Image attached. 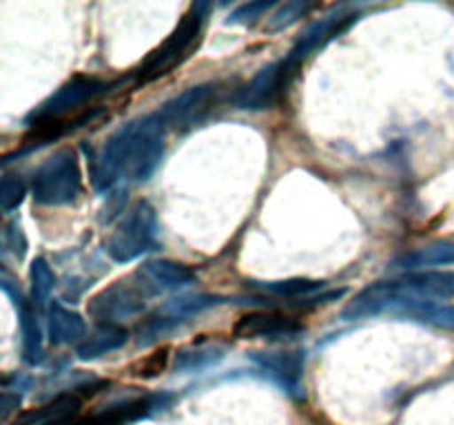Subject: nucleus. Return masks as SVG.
Instances as JSON below:
<instances>
[{"label":"nucleus","instance_id":"nucleus-1","mask_svg":"<svg viewBox=\"0 0 454 425\" xmlns=\"http://www.w3.org/2000/svg\"><path fill=\"white\" fill-rule=\"evenodd\" d=\"M164 133L167 127L160 113H149L120 127L93 159V186L98 190H106L118 180H149L162 159Z\"/></svg>","mask_w":454,"mask_h":425},{"label":"nucleus","instance_id":"nucleus-2","mask_svg":"<svg viewBox=\"0 0 454 425\" xmlns=\"http://www.w3.org/2000/svg\"><path fill=\"white\" fill-rule=\"evenodd\" d=\"M208 9H211L208 3L191 4L189 12L182 16V20L177 22L176 29L171 31V35H168L158 49H153V51L149 53V58L142 62L140 69H137V82L146 84L162 78V75H167L168 71L176 69V66L189 56L191 47H193L195 40L202 34Z\"/></svg>","mask_w":454,"mask_h":425},{"label":"nucleus","instance_id":"nucleus-3","mask_svg":"<svg viewBox=\"0 0 454 425\" xmlns=\"http://www.w3.org/2000/svg\"><path fill=\"white\" fill-rule=\"evenodd\" d=\"M82 190V173H80L78 158L71 149H62L53 153L43 166L35 171L31 182L34 199L43 206H67L78 199Z\"/></svg>","mask_w":454,"mask_h":425},{"label":"nucleus","instance_id":"nucleus-4","mask_svg":"<svg viewBox=\"0 0 454 425\" xmlns=\"http://www.w3.org/2000/svg\"><path fill=\"white\" fill-rule=\"evenodd\" d=\"M158 235V217L149 202L133 204L127 215L118 221L106 242V252L118 264H129L155 246Z\"/></svg>","mask_w":454,"mask_h":425},{"label":"nucleus","instance_id":"nucleus-5","mask_svg":"<svg viewBox=\"0 0 454 425\" xmlns=\"http://www.w3.org/2000/svg\"><path fill=\"white\" fill-rule=\"evenodd\" d=\"M105 82H100L98 78L91 75H75V78L67 80L56 93L47 97L38 109L31 113V127H58L60 120H65L67 115L75 113L78 109H82L84 104L93 100L96 96H100Z\"/></svg>","mask_w":454,"mask_h":425},{"label":"nucleus","instance_id":"nucleus-6","mask_svg":"<svg viewBox=\"0 0 454 425\" xmlns=\"http://www.w3.org/2000/svg\"><path fill=\"white\" fill-rule=\"evenodd\" d=\"M146 299L149 297L133 282V277H129L122 279V282L111 283L109 288L93 295L89 299L87 310L102 326H118V323L140 314L145 310Z\"/></svg>","mask_w":454,"mask_h":425},{"label":"nucleus","instance_id":"nucleus-7","mask_svg":"<svg viewBox=\"0 0 454 425\" xmlns=\"http://www.w3.org/2000/svg\"><path fill=\"white\" fill-rule=\"evenodd\" d=\"M357 13H344V12H335L324 16L322 20L313 22L309 29L304 31L300 40H297L295 47L291 49V53L286 56V60H282V73H284V82H291L293 75L301 69L306 60H309L310 53L317 51L319 47L333 40L335 35H340L341 31H346L350 27V22H355Z\"/></svg>","mask_w":454,"mask_h":425},{"label":"nucleus","instance_id":"nucleus-8","mask_svg":"<svg viewBox=\"0 0 454 425\" xmlns=\"http://www.w3.org/2000/svg\"><path fill=\"white\" fill-rule=\"evenodd\" d=\"M215 84H198V87L186 89L177 97L168 100L162 109L158 111L162 118L164 127L173 128V131H186V128L195 127L208 111L215 104Z\"/></svg>","mask_w":454,"mask_h":425},{"label":"nucleus","instance_id":"nucleus-9","mask_svg":"<svg viewBox=\"0 0 454 425\" xmlns=\"http://www.w3.org/2000/svg\"><path fill=\"white\" fill-rule=\"evenodd\" d=\"M195 279L193 270L186 268L184 264L168 259H151L137 266L133 273V282L142 288L146 297L162 295V292L177 290V288L189 286Z\"/></svg>","mask_w":454,"mask_h":425},{"label":"nucleus","instance_id":"nucleus-10","mask_svg":"<svg viewBox=\"0 0 454 425\" xmlns=\"http://www.w3.org/2000/svg\"><path fill=\"white\" fill-rule=\"evenodd\" d=\"M301 326L295 317L273 313V310H260V313H248L238 319L233 328V335L238 339H278V336H291L300 332Z\"/></svg>","mask_w":454,"mask_h":425},{"label":"nucleus","instance_id":"nucleus-11","mask_svg":"<svg viewBox=\"0 0 454 425\" xmlns=\"http://www.w3.org/2000/svg\"><path fill=\"white\" fill-rule=\"evenodd\" d=\"M286 87L282 73V62H275V65L264 66L255 78L251 80V84L239 91L235 104L244 111H262L269 109L275 100H278L279 91Z\"/></svg>","mask_w":454,"mask_h":425},{"label":"nucleus","instance_id":"nucleus-12","mask_svg":"<svg viewBox=\"0 0 454 425\" xmlns=\"http://www.w3.org/2000/svg\"><path fill=\"white\" fill-rule=\"evenodd\" d=\"M395 286L406 295L424 297V299H454V270H421L408 273L395 282Z\"/></svg>","mask_w":454,"mask_h":425},{"label":"nucleus","instance_id":"nucleus-13","mask_svg":"<svg viewBox=\"0 0 454 425\" xmlns=\"http://www.w3.org/2000/svg\"><path fill=\"white\" fill-rule=\"evenodd\" d=\"M80 406L82 401L75 394H58L43 406L20 412L13 425H67L78 414Z\"/></svg>","mask_w":454,"mask_h":425},{"label":"nucleus","instance_id":"nucleus-14","mask_svg":"<svg viewBox=\"0 0 454 425\" xmlns=\"http://www.w3.org/2000/svg\"><path fill=\"white\" fill-rule=\"evenodd\" d=\"M3 290L12 297L13 305H16L18 313H20L22 350H25L27 363L35 366V363L43 361V332H40L35 310L22 299L20 292H18L16 288H12V282H9V279H3Z\"/></svg>","mask_w":454,"mask_h":425},{"label":"nucleus","instance_id":"nucleus-15","mask_svg":"<svg viewBox=\"0 0 454 425\" xmlns=\"http://www.w3.org/2000/svg\"><path fill=\"white\" fill-rule=\"evenodd\" d=\"M454 264V242L430 243L421 246L417 251L406 252L393 261V268L408 270V273H421V270L437 268V266Z\"/></svg>","mask_w":454,"mask_h":425},{"label":"nucleus","instance_id":"nucleus-16","mask_svg":"<svg viewBox=\"0 0 454 425\" xmlns=\"http://www.w3.org/2000/svg\"><path fill=\"white\" fill-rule=\"evenodd\" d=\"M49 317V339L53 345H67L75 344L84 336L87 326H84V319L80 317L74 310L65 308L62 304L53 301L47 310Z\"/></svg>","mask_w":454,"mask_h":425},{"label":"nucleus","instance_id":"nucleus-17","mask_svg":"<svg viewBox=\"0 0 454 425\" xmlns=\"http://www.w3.org/2000/svg\"><path fill=\"white\" fill-rule=\"evenodd\" d=\"M253 361L278 376L286 388H297L301 370H304V354L301 352H255L251 354Z\"/></svg>","mask_w":454,"mask_h":425},{"label":"nucleus","instance_id":"nucleus-18","mask_svg":"<svg viewBox=\"0 0 454 425\" xmlns=\"http://www.w3.org/2000/svg\"><path fill=\"white\" fill-rule=\"evenodd\" d=\"M127 336L129 335L124 328L100 326L78 345V359H82V361H91V359L102 357V354L120 350L124 344H127Z\"/></svg>","mask_w":454,"mask_h":425},{"label":"nucleus","instance_id":"nucleus-19","mask_svg":"<svg viewBox=\"0 0 454 425\" xmlns=\"http://www.w3.org/2000/svg\"><path fill=\"white\" fill-rule=\"evenodd\" d=\"M217 304H222L220 297L186 295V297H177V299L168 301V304L162 308V313H164V317L168 319V321L177 323L180 319L202 313V310L213 308V305H217Z\"/></svg>","mask_w":454,"mask_h":425},{"label":"nucleus","instance_id":"nucleus-20","mask_svg":"<svg viewBox=\"0 0 454 425\" xmlns=\"http://www.w3.org/2000/svg\"><path fill=\"white\" fill-rule=\"evenodd\" d=\"M310 9H313V4L306 3V0H291V3L279 4V7L270 13L269 20H266V31H269V34H278V31L288 29V27H293L295 22H300Z\"/></svg>","mask_w":454,"mask_h":425},{"label":"nucleus","instance_id":"nucleus-21","mask_svg":"<svg viewBox=\"0 0 454 425\" xmlns=\"http://www.w3.org/2000/svg\"><path fill=\"white\" fill-rule=\"evenodd\" d=\"M53 286H56L53 270L49 268L47 259L38 257V259L31 264V304H34L35 308H43L49 301Z\"/></svg>","mask_w":454,"mask_h":425},{"label":"nucleus","instance_id":"nucleus-22","mask_svg":"<svg viewBox=\"0 0 454 425\" xmlns=\"http://www.w3.org/2000/svg\"><path fill=\"white\" fill-rule=\"evenodd\" d=\"M260 290L270 292V295H279V297H310L313 292L322 290L324 282H315V279H286V282H262V283H253Z\"/></svg>","mask_w":454,"mask_h":425},{"label":"nucleus","instance_id":"nucleus-23","mask_svg":"<svg viewBox=\"0 0 454 425\" xmlns=\"http://www.w3.org/2000/svg\"><path fill=\"white\" fill-rule=\"evenodd\" d=\"M220 359V352L215 350H195V348H184L176 354V372L186 375V372H198L208 367L211 363H215Z\"/></svg>","mask_w":454,"mask_h":425},{"label":"nucleus","instance_id":"nucleus-24","mask_svg":"<svg viewBox=\"0 0 454 425\" xmlns=\"http://www.w3.org/2000/svg\"><path fill=\"white\" fill-rule=\"evenodd\" d=\"M27 186L22 182L20 175H4L3 184H0V208L4 212H12L13 208L20 206V202L25 199Z\"/></svg>","mask_w":454,"mask_h":425},{"label":"nucleus","instance_id":"nucleus-25","mask_svg":"<svg viewBox=\"0 0 454 425\" xmlns=\"http://www.w3.org/2000/svg\"><path fill=\"white\" fill-rule=\"evenodd\" d=\"M167 363H168V348H162L158 350V352L149 354L146 359H142V361H137L131 370L133 375L142 376V379H153V376L162 375Z\"/></svg>","mask_w":454,"mask_h":425},{"label":"nucleus","instance_id":"nucleus-26","mask_svg":"<svg viewBox=\"0 0 454 425\" xmlns=\"http://www.w3.org/2000/svg\"><path fill=\"white\" fill-rule=\"evenodd\" d=\"M270 9V3H244L229 16V25H251L257 18L264 16Z\"/></svg>","mask_w":454,"mask_h":425},{"label":"nucleus","instance_id":"nucleus-27","mask_svg":"<svg viewBox=\"0 0 454 425\" xmlns=\"http://www.w3.org/2000/svg\"><path fill=\"white\" fill-rule=\"evenodd\" d=\"M4 248H7L13 257H18V259H22V257L27 255V237L18 221H9V224L4 226Z\"/></svg>","mask_w":454,"mask_h":425},{"label":"nucleus","instance_id":"nucleus-28","mask_svg":"<svg viewBox=\"0 0 454 425\" xmlns=\"http://www.w3.org/2000/svg\"><path fill=\"white\" fill-rule=\"evenodd\" d=\"M18 406H20V394L4 390L3 398H0V419L9 421V416H12L13 410H18Z\"/></svg>","mask_w":454,"mask_h":425},{"label":"nucleus","instance_id":"nucleus-29","mask_svg":"<svg viewBox=\"0 0 454 425\" xmlns=\"http://www.w3.org/2000/svg\"><path fill=\"white\" fill-rule=\"evenodd\" d=\"M67 425H102V423H100V419L93 414V416H89V419H82V421H71V423H67Z\"/></svg>","mask_w":454,"mask_h":425}]
</instances>
